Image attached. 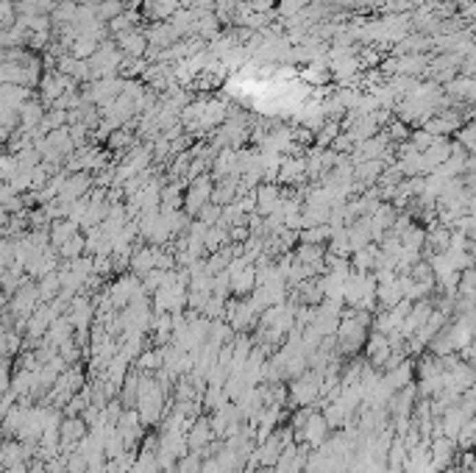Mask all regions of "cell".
I'll list each match as a JSON object with an SVG mask.
<instances>
[{
    "label": "cell",
    "instance_id": "cell-1",
    "mask_svg": "<svg viewBox=\"0 0 476 473\" xmlns=\"http://www.w3.org/2000/svg\"><path fill=\"white\" fill-rule=\"evenodd\" d=\"M329 424L324 420V415L321 412H309V417H306V424L298 429V443H306L309 448H317L321 443H326V437H329Z\"/></svg>",
    "mask_w": 476,
    "mask_h": 473
},
{
    "label": "cell",
    "instance_id": "cell-2",
    "mask_svg": "<svg viewBox=\"0 0 476 473\" xmlns=\"http://www.w3.org/2000/svg\"><path fill=\"white\" fill-rule=\"evenodd\" d=\"M184 440H187V448H190V451H198V454H201L212 440H215V435H212V426H209V417H206V415L192 420V426L187 429Z\"/></svg>",
    "mask_w": 476,
    "mask_h": 473
}]
</instances>
